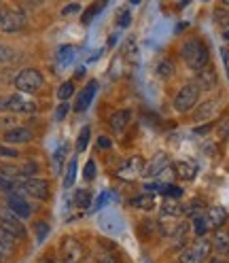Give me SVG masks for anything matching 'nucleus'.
Segmentation results:
<instances>
[{"instance_id": "nucleus-1", "label": "nucleus", "mask_w": 229, "mask_h": 263, "mask_svg": "<svg viewBox=\"0 0 229 263\" xmlns=\"http://www.w3.org/2000/svg\"><path fill=\"white\" fill-rule=\"evenodd\" d=\"M181 55H183L185 64L189 66L191 70H195V72H200L202 68H206L208 60H210L208 47L200 39H187L183 43V47H181Z\"/></svg>"}, {"instance_id": "nucleus-2", "label": "nucleus", "mask_w": 229, "mask_h": 263, "mask_svg": "<svg viewBox=\"0 0 229 263\" xmlns=\"http://www.w3.org/2000/svg\"><path fill=\"white\" fill-rule=\"evenodd\" d=\"M212 253V244L210 240L206 238H200V240H195L193 244L185 246V249L181 251V263H204Z\"/></svg>"}, {"instance_id": "nucleus-3", "label": "nucleus", "mask_w": 229, "mask_h": 263, "mask_svg": "<svg viewBox=\"0 0 229 263\" xmlns=\"http://www.w3.org/2000/svg\"><path fill=\"white\" fill-rule=\"evenodd\" d=\"M43 83H45V79L36 68H26L15 77V87L22 93H34L43 87Z\"/></svg>"}, {"instance_id": "nucleus-4", "label": "nucleus", "mask_w": 229, "mask_h": 263, "mask_svg": "<svg viewBox=\"0 0 229 263\" xmlns=\"http://www.w3.org/2000/svg\"><path fill=\"white\" fill-rule=\"evenodd\" d=\"M198 100H200V87L195 83H187V85L181 87V91L176 93L174 108L178 112H187V110H191L195 104H198Z\"/></svg>"}, {"instance_id": "nucleus-5", "label": "nucleus", "mask_w": 229, "mask_h": 263, "mask_svg": "<svg viewBox=\"0 0 229 263\" xmlns=\"http://www.w3.org/2000/svg\"><path fill=\"white\" fill-rule=\"evenodd\" d=\"M0 110H13V112H34L36 104L24 98L22 93H11L0 98Z\"/></svg>"}, {"instance_id": "nucleus-6", "label": "nucleus", "mask_w": 229, "mask_h": 263, "mask_svg": "<svg viewBox=\"0 0 229 263\" xmlns=\"http://www.w3.org/2000/svg\"><path fill=\"white\" fill-rule=\"evenodd\" d=\"M26 26V15L20 9H3L0 11V30L3 32H20Z\"/></svg>"}, {"instance_id": "nucleus-7", "label": "nucleus", "mask_w": 229, "mask_h": 263, "mask_svg": "<svg viewBox=\"0 0 229 263\" xmlns=\"http://www.w3.org/2000/svg\"><path fill=\"white\" fill-rule=\"evenodd\" d=\"M0 227L7 229L11 236H15V240H17V238H26V227H24L22 219L15 217L9 208H0Z\"/></svg>"}, {"instance_id": "nucleus-8", "label": "nucleus", "mask_w": 229, "mask_h": 263, "mask_svg": "<svg viewBox=\"0 0 229 263\" xmlns=\"http://www.w3.org/2000/svg\"><path fill=\"white\" fill-rule=\"evenodd\" d=\"M85 251H83V246H81L79 240L74 238H64L62 246H60V257L64 263H79L81 259H83Z\"/></svg>"}, {"instance_id": "nucleus-9", "label": "nucleus", "mask_w": 229, "mask_h": 263, "mask_svg": "<svg viewBox=\"0 0 229 263\" xmlns=\"http://www.w3.org/2000/svg\"><path fill=\"white\" fill-rule=\"evenodd\" d=\"M159 232H161L163 236L172 238V240H185V236H187V232H189V223L178 221V219H161Z\"/></svg>"}, {"instance_id": "nucleus-10", "label": "nucleus", "mask_w": 229, "mask_h": 263, "mask_svg": "<svg viewBox=\"0 0 229 263\" xmlns=\"http://www.w3.org/2000/svg\"><path fill=\"white\" fill-rule=\"evenodd\" d=\"M20 189L32 197H36V200H47L49 197V183L43 178H26L20 185Z\"/></svg>"}, {"instance_id": "nucleus-11", "label": "nucleus", "mask_w": 229, "mask_h": 263, "mask_svg": "<svg viewBox=\"0 0 229 263\" xmlns=\"http://www.w3.org/2000/svg\"><path fill=\"white\" fill-rule=\"evenodd\" d=\"M166 168H170V155L157 153V155H153V159H151L149 163H144L142 174H144L146 178H159Z\"/></svg>"}, {"instance_id": "nucleus-12", "label": "nucleus", "mask_w": 229, "mask_h": 263, "mask_svg": "<svg viewBox=\"0 0 229 263\" xmlns=\"http://www.w3.org/2000/svg\"><path fill=\"white\" fill-rule=\"evenodd\" d=\"M7 208L13 212L15 217H20V219H28L30 215H32V208H30V204L22 197V193H11V195H7Z\"/></svg>"}, {"instance_id": "nucleus-13", "label": "nucleus", "mask_w": 229, "mask_h": 263, "mask_svg": "<svg viewBox=\"0 0 229 263\" xmlns=\"http://www.w3.org/2000/svg\"><path fill=\"white\" fill-rule=\"evenodd\" d=\"M96 93H98V81H89V83L79 91V98H77V102H74V110L77 112H85L91 106Z\"/></svg>"}, {"instance_id": "nucleus-14", "label": "nucleus", "mask_w": 229, "mask_h": 263, "mask_svg": "<svg viewBox=\"0 0 229 263\" xmlns=\"http://www.w3.org/2000/svg\"><path fill=\"white\" fill-rule=\"evenodd\" d=\"M217 112H219V102L217 100H206V102L198 104V110H195V115H193V121H198V123L210 121Z\"/></svg>"}, {"instance_id": "nucleus-15", "label": "nucleus", "mask_w": 229, "mask_h": 263, "mask_svg": "<svg viewBox=\"0 0 229 263\" xmlns=\"http://www.w3.org/2000/svg\"><path fill=\"white\" fill-rule=\"evenodd\" d=\"M217 83H219V77H217V70L215 68H210V66H206V68H202L200 72H198V85L200 87V91L202 89H206V91H212L217 87Z\"/></svg>"}, {"instance_id": "nucleus-16", "label": "nucleus", "mask_w": 229, "mask_h": 263, "mask_svg": "<svg viewBox=\"0 0 229 263\" xmlns=\"http://www.w3.org/2000/svg\"><path fill=\"white\" fill-rule=\"evenodd\" d=\"M142 170H144L142 159L140 157H134L132 161H125L123 163V166L119 168V172H117V176L123 178V180H134L138 174H142Z\"/></svg>"}, {"instance_id": "nucleus-17", "label": "nucleus", "mask_w": 229, "mask_h": 263, "mask_svg": "<svg viewBox=\"0 0 229 263\" xmlns=\"http://www.w3.org/2000/svg\"><path fill=\"white\" fill-rule=\"evenodd\" d=\"M129 121H132V110H117V112H112V117H110V127L115 134H123L125 127L129 125Z\"/></svg>"}, {"instance_id": "nucleus-18", "label": "nucleus", "mask_w": 229, "mask_h": 263, "mask_svg": "<svg viewBox=\"0 0 229 263\" xmlns=\"http://www.w3.org/2000/svg\"><path fill=\"white\" fill-rule=\"evenodd\" d=\"M204 217H206V221H208V225L210 227H223L225 225V221H227V210L223 208V206H210L206 212H204Z\"/></svg>"}, {"instance_id": "nucleus-19", "label": "nucleus", "mask_w": 229, "mask_h": 263, "mask_svg": "<svg viewBox=\"0 0 229 263\" xmlns=\"http://www.w3.org/2000/svg\"><path fill=\"white\" fill-rule=\"evenodd\" d=\"M5 140L11 144H24L32 140V132L28 127H11L5 134Z\"/></svg>"}, {"instance_id": "nucleus-20", "label": "nucleus", "mask_w": 229, "mask_h": 263, "mask_svg": "<svg viewBox=\"0 0 229 263\" xmlns=\"http://www.w3.org/2000/svg\"><path fill=\"white\" fill-rule=\"evenodd\" d=\"M77 58V47L72 45H62L58 49V53H55V60H58V66L60 68H66V66H70Z\"/></svg>"}, {"instance_id": "nucleus-21", "label": "nucleus", "mask_w": 229, "mask_h": 263, "mask_svg": "<svg viewBox=\"0 0 229 263\" xmlns=\"http://www.w3.org/2000/svg\"><path fill=\"white\" fill-rule=\"evenodd\" d=\"M174 174L181 178V180H193L195 174H198V166H195V163H191V161H176Z\"/></svg>"}, {"instance_id": "nucleus-22", "label": "nucleus", "mask_w": 229, "mask_h": 263, "mask_svg": "<svg viewBox=\"0 0 229 263\" xmlns=\"http://www.w3.org/2000/svg\"><path fill=\"white\" fill-rule=\"evenodd\" d=\"M210 244H212V249H215L217 253H227L229 251V232L227 229H219V232L215 234V238L210 240Z\"/></svg>"}, {"instance_id": "nucleus-23", "label": "nucleus", "mask_w": 229, "mask_h": 263, "mask_svg": "<svg viewBox=\"0 0 229 263\" xmlns=\"http://www.w3.org/2000/svg\"><path fill=\"white\" fill-rule=\"evenodd\" d=\"M183 215V206L176 204L174 200H163V206H161V219H176Z\"/></svg>"}, {"instance_id": "nucleus-24", "label": "nucleus", "mask_w": 229, "mask_h": 263, "mask_svg": "<svg viewBox=\"0 0 229 263\" xmlns=\"http://www.w3.org/2000/svg\"><path fill=\"white\" fill-rule=\"evenodd\" d=\"M129 204L132 206H136V208H140V210H153L155 208V197H153V193H142V195H136V197H132L129 200Z\"/></svg>"}, {"instance_id": "nucleus-25", "label": "nucleus", "mask_w": 229, "mask_h": 263, "mask_svg": "<svg viewBox=\"0 0 229 263\" xmlns=\"http://www.w3.org/2000/svg\"><path fill=\"white\" fill-rule=\"evenodd\" d=\"M157 74L161 77V79H170L172 74H174V62L170 60V58H163V60H159L157 62Z\"/></svg>"}, {"instance_id": "nucleus-26", "label": "nucleus", "mask_w": 229, "mask_h": 263, "mask_svg": "<svg viewBox=\"0 0 229 263\" xmlns=\"http://www.w3.org/2000/svg\"><path fill=\"white\" fill-rule=\"evenodd\" d=\"M15 242H17V240H15V236H11L7 229L0 227V251H3V253H11L15 249Z\"/></svg>"}, {"instance_id": "nucleus-27", "label": "nucleus", "mask_w": 229, "mask_h": 263, "mask_svg": "<svg viewBox=\"0 0 229 263\" xmlns=\"http://www.w3.org/2000/svg\"><path fill=\"white\" fill-rule=\"evenodd\" d=\"M74 204L79 208H89L91 206V193L87 189H77L74 191Z\"/></svg>"}, {"instance_id": "nucleus-28", "label": "nucleus", "mask_w": 229, "mask_h": 263, "mask_svg": "<svg viewBox=\"0 0 229 263\" xmlns=\"http://www.w3.org/2000/svg\"><path fill=\"white\" fill-rule=\"evenodd\" d=\"M74 178H77V159H70L66 166V174H64V187L70 189L74 185Z\"/></svg>"}, {"instance_id": "nucleus-29", "label": "nucleus", "mask_w": 229, "mask_h": 263, "mask_svg": "<svg viewBox=\"0 0 229 263\" xmlns=\"http://www.w3.org/2000/svg\"><path fill=\"white\" fill-rule=\"evenodd\" d=\"M183 215H191V217L204 215V204H202L200 200H191L189 204L183 206Z\"/></svg>"}, {"instance_id": "nucleus-30", "label": "nucleus", "mask_w": 229, "mask_h": 263, "mask_svg": "<svg viewBox=\"0 0 229 263\" xmlns=\"http://www.w3.org/2000/svg\"><path fill=\"white\" fill-rule=\"evenodd\" d=\"M193 229H195V234H198L200 238H204V236H206V232L210 229V225H208V221H206V217H204V215L193 217Z\"/></svg>"}, {"instance_id": "nucleus-31", "label": "nucleus", "mask_w": 229, "mask_h": 263, "mask_svg": "<svg viewBox=\"0 0 229 263\" xmlns=\"http://www.w3.org/2000/svg\"><path fill=\"white\" fill-rule=\"evenodd\" d=\"M89 136H91V129H89V125H85L83 129H81L79 138H77V151H79V153H83V151L87 149V144H89Z\"/></svg>"}, {"instance_id": "nucleus-32", "label": "nucleus", "mask_w": 229, "mask_h": 263, "mask_svg": "<svg viewBox=\"0 0 229 263\" xmlns=\"http://www.w3.org/2000/svg\"><path fill=\"white\" fill-rule=\"evenodd\" d=\"M72 93H74V83L72 81H64V83L60 85V89H58V98L62 102H66L68 98H72Z\"/></svg>"}, {"instance_id": "nucleus-33", "label": "nucleus", "mask_w": 229, "mask_h": 263, "mask_svg": "<svg viewBox=\"0 0 229 263\" xmlns=\"http://www.w3.org/2000/svg\"><path fill=\"white\" fill-rule=\"evenodd\" d=\"M215 17H217V24H219L223 30H229V11H227L225 7L215 9Z\"/></svg>"}, {"instance_id": "nucleus-34", "label": "nucleus", "mask_w": 229, "mask_h": 263, "mask_svg": "<svg viewBox=\"0 0 229 263\" xmlns=\"http://www.w3.org/2000/svg\"><path fill=\"white\" fill-rule=\"evenodd\" d=\"M159 191H161L163 195H168V197H183V189L176 187V185H172V183H163V185L159 187Z\"/></svg>"}, {"instance_id": "nucleus-35", "label": "nucleus", "mask_w": 229, "mask_h": 263, "mask_svg": "<svg viewBox=\"0 0 229 263\" xmlns=\"http://www.w3.org/2000/svg\"><path fill=\"white\" fill-rule=\"evenodd\" d=\"M215 129H217V134H219L221 140H227V138H229V115H225V117L217 123Z\"/></svg>"}, {"instance_id": "nucleus-36", "label": "nucleus", "mask_w": 229, "mask_h": 263, "mask_svg": "<svg viewBox=\"0 0 229 263\" xmlns=\"http://www.w3.org/2000/svg\"><path fill=\"white\" fill-rule=\"evenodd\" d=\"M64 155H66V144H62L60 149L53 153V166H55V174L62 172V161H64Z\"/></svg>"}, {"instance_id": "nucleus-37", "label": "nucleus", "mask_w": 229, "mask_h": 263, "mask_svg": "<svg viewBox=\"0 0 229 263\" xmlns=\"http://www.w3.org/2000/svg\"><path fill=\"white\" fill-rule=\"evenodd\" d=\"M96 174H98V166H96L93 159H89V161L85 163V168H83V178H85V180H93Z\"/></svg>"}, {"instance_id": "nucleus-38", "label": "nucleus", "mask_w": 229, "mask_h": 263, "mask_svg": "<svg viewBox=\"0 0 229 263\" xmlns=\"http://www.w3.org/2000/svg\"><path fill=\"white\" fill-rule=\"evenodd\" d=\"M15 183L13 180H9V178H5V176H0V191H5L7 195H11V193H15Z\"/></svg>"}, {"instance_id": "nucleus-39", "label": "nucleus", "mask_w": 229, "mask_h": 263, "mask_svg": "<svg viewBox=\"0 0 229 263\" xmlns=\"http://www.w3.org/2000/svg\"><path fill=\"white\" fill-rule=\"evenodd\" d=\"M20 153L17 149H13V146H7V144H0V157H5V159H15Z\"/></svg>"}, {"instance_id": "nucleus-40", "label": "nucleus", "mask_w": 229, "mask_h": 263, "mask_svg": "<svg viewBox=\"0 0 229 263\" xmlns=\"http://www.w3.org/2000/svg\"><path fill=\"white\" fill-rule=\"evenodd\" d=\"M34 229H36V240H39V242H43V240L47 238V234H49V225H47L45 221H39Z\"/></svg>"}, {"instance_id": "nucleus-41", "label": "nucleus", "mask_w": 229, "mask_h": 263, "mask_svg": "<svg viewBox=\"0 0 229 263\" xmlns=\"http://www.w3.org/2000/svg\"><path fill=\"white\" fill-rule=\"evenodd\" d=\"M129 22H132V13H129V9H121V11H119V22H117V24H119L121 28H127Z\"/></svg>"}, {"instance_id": "nucleus-42", "label": "nucleus", "mask_w": 229, "mask_h": 263, "mask_svg": "<svg viewBox=\"0 0 229 263\" xmlns=\"http://www.w3.org/2000/svg\"><path fill=\"white\" fill-rule=\"evenodd\" d=\"M13 58H15V55H13V49L0 45V62H9V60H13Z\"/></svg>"}, {"instance_id": "nucleus-43", "label": "nucleus", "mask_w": 229, "mask_h": 263, "mask_svg": "<svg viewBox=\"0 0 229 263\" xmlns=\"http://www.w3.org/2000/svg\"><path fill=\"white\" fill-rule=\"evenodd\" d=\"M68 108H70V106H68L66 102H62V104L58 106V110H55V121H62L64 117H66V112H68Z\"/></svg>"}, {"instance_id": "nucleus-44", "label": "nucleus", "mask_w": 229, "mask_h": 263, "mask_svg": "<svg viewBox=\"0 0 229 263\" xmlns=\"http://www.w3.org/2000/svg\"><path fill=\"white\" fill-rule=\"evenodd\" d=\"M34 172H36V163H32V161L26 163L24 170H22V174H24V176H30V178H32V174H34Z\"/></svg>"}, {"instance_id": "nucleus-45", "label": "nucleus", "mask_w": 229, "mask_h": 263, "mask_svg": "<svg viewBox=\"0 0 229 263\" xmlns=\"http://www.w3.org/2000/svg\"><path fill=\"white\" fill-rule=\"evenodd\" d=\"M98 11H100L98 7H91V9H87V11H85V15H83V24H89V22H91V17H93V15H96Z\"/></svg>"}, {"instance_id": "nucleus-46", "label": "nucleus", "mask_w": 229, "mask_h": 263, "mask_svg": "<svg viewBox=\"0 0 229 263\" xmlns=\"http://www.w3.org/2000/svg\"><path fill=\"white\" fill-rule=\"evenodd\" d=\"M96 263H119V261H117V257H115V255H108L106 253V255H102L100 259H98Z\"/></svg>"}, {"instance_id": "nucleus-47", "label": "nucleus", "mask_w": 229, "mask_h": 263, "mask_svg": "<svg viewBox=\"0 0 229 263\" xmlns=\"http://www.w3.org/2000/svg\"><path fill=\"white\" fill-rule=\"evenodd\" d=\"M79 11H81L79 5H68V7L62 9V15H70V13H79Z\"/></svg>"}, {"instance_id": "nucleus-48", "label": "nucleus", "mask_w": 229, "mask_h": 263, "mask_svg": "<svg viewBox=\"0 0 229 263\" xmlns=\"http://www.w3.org/2000/svg\"><path fill=\"white\" fill-rule=\"evenodd\" d=\"M106 200H108V193H102V195L96 200V206H93V208H96V210H98V208H102V206L106 204Z\"/></svg>"}, {"instance_id": "nucleus-49", "label": "nucleus", "mask_w": 229, "mask_h": 263, "mask_svg": "<svg viewBox=\"0 0 229 263\" xmlns=\"http://www.w3.org/2000/svg\"><path fill=\"white\" fill-rule=\"evenodd\" d=\"M110 144H112V142H110L106 136H100V138H98V146H100V149H108Z\"/></svg>"}, {"instance_id": "nucleus-50", "label": "nucleus", "mask_w": 229, "mask_h": 263, "mask_svg": "<svg viewBox=\"0 0 229 263\" xmlns=\"http://www.w3.org/2000/svg\"><path fill=\"white\" fill-rule=\"evenodd\" d=\"M208 129H210V125H204V127H195V134H206Z\"/></svg>"}, {"instance_id": "nucleus-51", "label": "nucleus", "mask_w": 229, "mask_h": 263, "mask_svg": "<svg viewBox=\"0 0 229 263\" xmlns=\"http://www.w3.org/2000/svg\"><path fill=\"white\" fill-rule=\"evenodd\" d=\"M208 263H223V261H221V259H219V257H212V259H210V261H208Z\"/></svg>"}, {"instance_id": "nucleus-52", "label": "nucleus", "mask_w": 229, "mask_h": 263, "mask_svg": "<svg viewBox=\"0 0 229 263\" xmlns=\"http://www.w3.org/2000/svg\"><path fill=\"white\" fill-rule=\"evenodd\" d=\"M223 7H225V9H229V0H223Z\"/></svg>"}, {"instance_id": "nucleus-53", "label": "nucleus", "mask_w": 229, "mask_h": 263, "mask_svg": "<svg viewBox=\"0 0 229 263\" xmlns=\"http://www.w3.org/2000/svg\"><path fill=\"white\" fill-rule=\"evenodd\" d=\"M225 39H227V41H229V30H225Z\"/></svg>"}, {"instance_id": "nucleus-54", "label": "nucleus", "mask_w": 229, "mask_h": 263, "mask_svg": "<svg viewBox=\"0 0 229 263\" xmlns=\"http://www.w3.org/2000/svg\"><path fill=\"white\" fill-rule=\"evenodd\" d=\"M3 259H5V253H3V251H0V261H3Z\"/></svg>"}, {"instance_id": "nucleus-55", "label": "nucleus", "mask_w": 229, "mask_h": 263, "mask_svg": "<svg viewBox=\"0 0 229 263\" xmlns=\"http://www.w3.org/2000/svg\"><path fill=\"white\" fill-rule=\"evenodd\" d=\"M225 255H227V261H229V251H227V253H225Z\"/></svg>"}, {"instance_id": "nucleus-56", "label": "nucleus", "mask_w": 229, "mask_h": 263, "mask_svg": "<svg viewBox=\"0 0 229 263\" xmlns=\"http://www.w3.org/2000/svg\"><path fill=\"white\" fill-rule=\"evenodd\" d=\"M60 263H64V261H60Z\"/></svg>"}]
</instances>
